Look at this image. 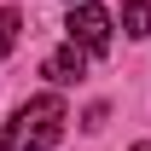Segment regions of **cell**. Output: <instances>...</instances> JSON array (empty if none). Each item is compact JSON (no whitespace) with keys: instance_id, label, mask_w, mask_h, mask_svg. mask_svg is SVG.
Here are the masks:
<instances>
[{"instance_id":"cell-6","label":"cell","mask_w":151,"mask_h":151,"mask_svg":"<svg viewBox=\"0 0 151 151\" xmlns=\"http://www.w3.org/2000/svg\"><path fill=\"white\" fill-rule=\"evenodd\" d=\"M134 151H151V145H134Z\"/></svg>"},{"instance_id":"cell-5","label":"cell","mask_w":151,"mask_h":151,"mask_svg":"<svg viewBox=\"0 0 151 151\" xmlns=\"http://www.w3.org/2000/svg\"><path fill=\"white\" fill-rule=\"evenodd\" d=\"M12 47H18V12L6 6V12H0V58L12 52Z\"/></svg>"},{"instance_id":"cell-1","label":"cell","mask_w":151,"mask_h":151,"mask_svg":"<svg viewBox=\"0 0 151 151\" xmlns=\"http://www.w3.org/2000/svg\"><path fill=\"white\" fill-rule=\"evenodd\" d=\"M58 139H64V99H52V93L18 105V116L0 128V151H47Z\"/></svg>"},{"instance_id":"cell-3","label":"cell","mask_w":151,"mask_h":151,"mask_svg":"<svg viewBox=\"0 0 151 151\" xmlns=\"http://www.w3.org/2000/svg\"><path fill=\"white\" fill-rule=\"evenodd\" d=\"M47 76H52L58 87H70V81H81V47L70 41L64 52H52V58H47Z\"/></svg>"},{"instance_id":"cell-2","label":"cell","mask_w":151,"mask_h":151,"mask_svg":"<svg viewBox=\"0 0 151 151\" xmlns=\"http://www.w3.org/2000/svg\"><path fill=\"white\" fill-rule=\"evenodd\" d=\"M70 41L81 47V52H111V12L76 6V12H70Z\"/></svg>"},{"instance_id":"cell-4","label":"cell","mask_w":151,"mask_h":151,"mask_svg":"<svg viewBox=\"0 0 151 151\" xmlns=\"http://www.w3.org/2000/svg\"><path fill=\"white\" fill-rule=\"evenodd\" d=\"M122 29L139 35V41L151 35V0H128V6H122Z\"/></svg>"},{"instance_id":"cell-7","label":"cell","mask_w":151,"mask_h":151,"mask_svg":"<svg viewBox=\"0 0 151 151\" xmlns=\"http://www.w3.org/2000/svg\"><path fill=\"white\" fill-rule=\"evenodd\" d=\"M70 6H76V0H70Z\"/></svg>"}]
</instances>
